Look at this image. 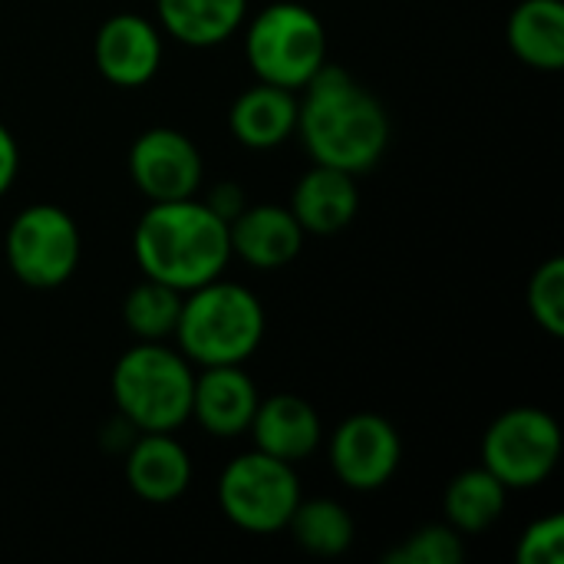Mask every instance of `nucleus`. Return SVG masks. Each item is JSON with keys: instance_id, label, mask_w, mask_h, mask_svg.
I'll use <instances>...</instances> for the list:
<instances>
[{"instance_id": "obj_1", "label": "nucleus", "mask_w": 564, "mask_h": 564, "mask_svg": "<svg viewBox=\"0 0 564 564\" xmlns=\"http://www.w3.org/2000/svg\"><path fill=\"white\" fill-rule=\"evenodd\" d=\"M297 132L314 165L364 175L390 145V116L347 69L324 63L297 102Z\"/></svg>"}, {"instance_id": "obj_2", "label": "nucleus", "mask_w": 564, "mask_h": 564, "mask_svg": "<svg viewBox=\"0 0 564 564\" xmlns=\"http://www.w3.org/2000/svg\"><path fill=\"white\" fill-rule=\"evenodd\" d=\"M132 251L145 278L185 294L221 278L231 261L228 221L195 198L149 202V212L135 225Z\"/></svg>"}, {"instance_id": "obj_3", "label": "nucleus", "mask_w": 564, "mask_h": 564, "mask_svg": "<svg viewBox=\"0 0 564 564\" xmlns=\"http://www.w3.org/2000/svg\"><path fill=\"white\" fill-rule=\"evenodd\" d=\"M172 337L178 340V350L188 364H245L264 337L261 301L248 288L215 278L202 288L185 291Z\"/></svg>"}, {"instance_id": "obj_4", "label": "nucleus", "mask_w": 564, "mask_h": 564, "mask_svg": "<svg viewBox=\"0 0 564 564\" xmlns=\"http://www.w3.org/2000/svg\"><path fill=\"white\" fill-rule=\"evenodd\" d=\"M195 373L182 350L139 340L112 370V400L135 433H172L192 420Z\"/></svg>"}, {"instance_id": "obj_5", "label": "nucleus", "mask_w": 564, "mask_h": 564, "mask_svg": "<svg viewBox=\"0 0 564 564\" xmlns=\"http://www.w3.org/2000/svg\"><path fill=\"white\" fill-rule=\"evenodd\" d=\"M245 53L261 83L297 93L327 63V30L311 7L281 0L248 23Z\"/></svg>"}, {"instance_id": "obj_6", "label": "nucleus", "mask_w": 564, "mask_h": 564, "mask_svg": "<svg viewBox=\"0 0 564 564\" xmlns=\"http://www.w3.org/2000/svg\"><path fill=\"white\" fill-rule=\"evenodd\" d=\"M218 502L231 525L271 535L281 532L301 502V482L291 463L261 449L231 459L218 479Z\"/></svg>"}, {"instance_id": "obj_7", "label": "nucleus", "mask_w": 564, "mask_h": 564, "mask_svg": "<svg viewBox=\"0 0 564 564\" xmlns=\"http://www.w3.org/2000/svg\"><path fill=\"white\" fill-rule=\"evenodd\" d=\"M562 459V430L555 416L539 406H516L502 413L482 440V466L506 489L542 486Z\"/></svg>"}, {"instance_id": "obj_8", "label": "nucleus", "mask_w": 564, "mask_h": 564, "mask_svg": "<svg viewBox=\"0 0 564 564\" xmlns=\"http://www.w3.org/2000/svg\"><path fill=\"white\" fill-rule=\"evenodd\" d=\"M7 264L26 288L50 291L73 278L79 264V228L59 205L23 208L7 231Z\"/></svg>"}, {"instance_id": "obj_9", "label": "nucleus", "mask_w": 564, "mask_h": 564, "mask_svg": "<svg viewBox=\"0 0 564 564\" xmlns=\"http://www.w3.org/2000/svg\"><path fill=\"white\" fill-rule=\"evenodd\" d=\"M403 459L400 433L390 420L377 413H357L344 420L330 436V466L334 476L354 492L383 489Z\"/></svg>"}, {"instance_id": "obj_10", "label": "nucleus", "mask_w": 564, "mask_h": 564, "mask_svg": "<svg viewBox=\"0 0 564 564\" xmlns=\"http://www.w3.org/2000/svg\"><path fill=\"white\" fill-rule=\"evenodd\" d=\"M129 175L149 202L195 198L202 185V152L178 129H145L129 149Z\"/></svg>"}, {"instance_id": "obj_11", "label": "nucleus", "mask_w": 564, "mask_h": 564, "mask_svg": "<svg viewBox=\"0 0 564 564\" xmlns=\"http://www.w3.org/2000/svg\"><path fill=\"white\" fill-rule=\"evenodd\" d=\"M93 53L112 86H145L162 63V36L142 17L116 13L99 26Z\"/></svg>"}, {"instance_id": "obj_12", "label": "nucleus", "mask_w": 564, "mask_h": 564, "mask_svg": "<svg viewBox=\"0 0 564 564\" xmlns=\"http://www.w3.org/2000/svg\"><path fill=\"white\" fill-rule=\"evenodd\" d=\"M258 390L251 377L241 370V364L225 367H202L192 390V416L198 426L212 436L231 440L248 433L254 410H258Z\"/></svg>"}, {"instance_id": "obj_13", "label": "nucleus", "mask_w": 564, "mask_h": 564, "mask_svg": "<svg viewBox=\"0 0 564 564\" xmlns=\"http://www.w3.org/2000/svg\"><path fill=\"white\" fill-rule=\"evenodd\" d=\"M231 254L251 268L274 271L291 264L304 248V228L281 205H248L235 221H228Z\"/></svg>"}, {"instance_id": "obj_14", "label": "nucleus", "mask_w": 564, "mask_h": 564, "mask_svg": "<svg viewBox=\"0 0 564 564\" xmlns=\"http://www.w3.org/2000/svg\"><path fill=\"white\" fill-rule=\"evenodd\" d=\"M248 430L254 433V443L261 453L284 459L291 466L307 459L321 446V436H324L317 410L304 397H294V393L258 400V410Z\"/></svg>"}, {"instance_id": "obj_15", "label": "nucleus", "mask_w": 564, "mask_h": 564, "mask_svg": "<svg viewBox=\"0 0 564 564\" xmlns=\"http://www.w3.org/2000/svg\"><path fill=\"white\" fill-rule=\"evenodd\" d=\"M360 208L357 175L330 165H314L291 195V215L304 228V235H337L344 231Z\"/></svg>"}, {"instance_id": "obj_16", "label": "nucleus", "mask_w": 564, "mask_h": 564, "mask_svg": "<svg viewBox=\"0 0 564 564\" xmlns=\"http://www.w3.org/2000/svg\"><path fill=\"white\" fill-rule=\"evenodd\" d=\"M126 482L139 499L152 506L175 502L192 482V459L185 446L172 440V433H142L129 446Z\"/></svg>"}, {"instance_id": "obj_17", "label": "nucleus", "mask_w": 564, "mask_h": 564, "mask_svg": "<svg viewBox=\"0 0 564 564\" xmlns=\"http://www.w3.org/2000/svg\"><path fill=\"white\" fill-rule=\"evenodd\" d=\"M228 126L245 149H258V152L278 149L297 132V96L294 89L258 83L235 99L228 112Z\"/></svg>"}, {"instance_id": "obj_18", "label": "nucleus", "mask_w": 564, "mask_h": 564, "mask_svg": "<svg viewBox=\"0 0 564 564\" xmlns=\"http://www.w3.org/2000/svg\"><path fill=\"white\" fill-rule=\"evenodd\" d=\"M512 53L542 73L564 66V3L562 0H522L509 17Z\"/></svg>"}, {"instance_id": "obj_19", "label": "nucleus", "mask_w": 564, "mask_h": 564, "mask_svg": "<svg viewBox=\"0 0 564 564\" xmlns=\"http://www.w3.org/2000/svg\"><path fill=\"white\" fill-rule=\"evenodd\" d=\"M159 20L185 46L205 50L225 43L248 13V0H155Z\"/></svg>"}, {"instance_id": "obj_20", "label": "nucleus", "mask_w": 564, "mask_h": 564, "mask_svg": "<svg viewBox=\"0 0 564 564\" xmlns=\"http://www.w3.org/2000/svg\"><path fill=\"white\" fill-rule=\"evenodd\" d=\"M506 499H509V489L486 469H466L459 473L449 489H446V499H443V509H446V522L459 532V535H476V532H486L492 529L502 512H506Z\"/></svg>"}, {"instance_id": "obj_21", "label": "nucleus", "mask_w": 564, "mask_h": 564, "mask_svg": "<svg viewBox=\"0 0 564 564\" xmlns=\"http://www.w3.org/2000/svg\"><path fill=\"white\" fill-rule=\"evenodd\" d=\"M297 549L317 558H337L354 545V519L350 512L334 502V499H301L297 509L291 512L288 525Z\"/></svg>"}, {"instance_id": "obj_22", "label": "nucleus", "mask_w": 564, "mask_h": 564, "mask_svg": "<svg viewBox=\"0 0 564 564\" xmlns=\"http://www.w3.org/2000/svg\"><path fill=\"white\" fill-rule=\"evenodd\" d=\"M182 291L145 278L142 284H135L126 301H122V321L126 327L139 337V340H152L162 344L165 337L175 334L178 314H182Z\"/></svg>"}, {"instance_id": "obj_23", "label": "nucleus", "mask_w": 564, "mask_h": 564, "mask_svg": "<svg viewBox=\"0 0 564 564\" xmlns=\"http://www.w3.org/2000/svg\"><path fill=\"white\" fill-rule=\"evenodd\" d=\"M466 558L459 532L446 525H426L403 539L393 552L383 555L387 564H459Z\"/></svg>"}, {"instance_id": "obj_24", "label": "nucleus", "mask_w": 564, "mask_h": 564, "mask_svg": "<svg viewBox=\"0 0 564 564\" xmlns=\"http://www.w3.org/2000/svg\"><path fill=\"white\" fill-rule=\"evenodd\" d=\"M529 314L532 321L552 334L564 337V261L562 258H549L529 281Z\"/></svg>"}, {"instance_id": "obj_25", "label": "nucleus", "mask_w": 564, "mask_h": 564, "mask_svg": "<svg viewBox=\"0 0 564 564\" xmlns=\"http://www.w3.org/2000/svg\"><path fill=\"white\" fill-rule=\"evenodd\" d=\"M519 564H562L564 562V519L545 516L525 529L519 539Z\"/></svg>"}, {"instance_id": "obj_26", "label": "nucleus", "mask_w": 564, "mask_h": 564, "mask_svg": "<svg viewBox=\"0 0 564 564\" xmlns=\"http://www.w3.org/2000/svg\"><path fill=\"white\" fill-rule=\"evenodd\" d=\"M205 205H208L221 221H235V218L248 208V202H245V188H241V185H235V182H221V185H215Z\"/></svg>"}, {"instance_id": "obj_27", "label": "nucleus", "mask_w": 564, "mask_h": 564, "mask_svg": "<svg viewBox=\"0 0 564 564\" xmlns=\"http://www.w3.org/2000/svg\"><path fill=\"white\" fill-rule=\"evenodd\" d=\"M17 169H20V149H17V139H13V132L0 122V195L13 185Z\"/></svg>"}]
</instances>
